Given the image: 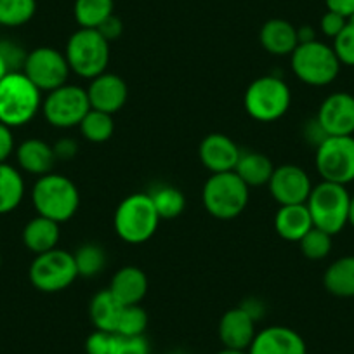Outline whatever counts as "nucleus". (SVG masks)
<instances>
[{
	"label": "nucleus",
	"mask_w": 354,
	"mask_h": 354,
	"mask_svg": "<svg viewBox=\"0 0 354 354\" xmlns=\"http://www.w3.org/2000/svg\"><path fill=\"white\" fill-rule=\"evenodd\" d=\"M32 203L37 216L63 224L73 219L80 209V192L70 177L50 172L35 181L32 188Z\"/></svg>",
	"instance_id": "f257e3e1"
},
{
	"label": "nucleus",
	"mask_w": 354,
	"mask_h": 354,
	"mask_svg": "<svg viewBox=\"0 0 354 354\" xmlns=\"http://www.w3.org/2000/svg\"><path fill=\"white\" fill-rule=\"evenodd\" d=\"M42 110V93L23 71H11L0 80V122L8 127L30 124Z\"/></svg>",
	"instance_id": "f03ea898"
},
{
	"label": "nucleus",
	"mask_w": 354,
	"mask_h": 354,
	"mask_svg": "<svg viewBox=\"0 0 354 354\" xmlns=\"http://www.w3.org/2000/svg\"><path fill=\"white\" fill-rule=\"evenodd\" d=\"M160 221L149 193H132L118 203L113 227L122 241L141 245L155 236Z\"/></svg>",
	"instance_id": "7ed1b4c3"
},
{
	"label": "nucleus",
	"mask_w": 354,
	"mask_h": 354,
	"mask_svg": "<svg viewBox=\"0 0 354 354\" xmlns=\"http://www.w3.org/2000/svg\"><path fill=\"white\" fill-rule=\"evenodd\" d=\"M292 104V91L283 78L277 75H264L252 82L245 91L243 106L248 117L257 122L280 120Z\"/></svg>",
	"instance_id": "20e7f679"
},
{
	"label": "nucleus",
	"mask_w": 354,
	"mask_h": 354,
	"mask_svg": "<svg viewBox=\"0 0 354 354\" xmlns=\"http://www.w3.org/2000/svg\"><path fill=\"white\" fill-rule=\"evenodd\" d=\"M250 188L236 172L212 174L202 189V202L207 212L219 221L236 219L247 209Z\"/></svg>",
	"instance_id": "39448f33"
},
{
	"label": "nucleus",
	"mask_w": 354,
	"mask_h": 354,
	"mask_svg": "<svg viewBox=\"0 0 354 354\" xmlns=\"http://www.w3.org/2000/svg\"><path fill=\"white\" fill-rule=\"evenodd\" d=\"M64 56L75 75L93 80L110 64V42L96 28H78L68 39Z\"/></svg>",
	"instance_id": "423d86ee"
},
{
	"label": "nucleus",
	"mask_w": 354,
	"mask_h": 354,
	"mask_svg": "<svg viewBox=\"0 0 354 354\" xmlns=\"http://www.w3.org/2000/svg\"><path fill=\"white\" fill-rule=\"evenodd\" d=\"M349 203L351 195L346 186L322 181L313 186L306 207L311 214L313 226L335 236L347 226Z\"/></svg>",
	"instance_id": "0eeeda50"
},
{
	"label": "nucleus",
	"mask_w": 354,
	"mask_h": 354,
	"mask_svg": "<svg viewBox=\"0 0 354 354\" xmlns=\"http://www.w3.org/2000/svg\"><path fill=\"white\" fill-rule=\"evenodd\" d=\"M292 71L295 77L311 87H325L330 85L340 73V61L337 59L332 46L313 40V42L299 44L290 54Z\"/></svg>",
	"instance_id": "6e6552de"
},
{
	"label": "nucleus",
	"mask_w": 354,
	"mask_h": 354,
	"mask_svg": "<svg viewBox=\"0 0 354 354\" xmlns=\"http://www.w3.org/2000/svg\"><path fill=\"white\" fill-rule=\"evenodd\" d=\"M28 277L33 287L44 294L66 290L78 278L73 254L63 248H54L46 254L35 255L30 264Z\"/></svg>",
	"instance_id": "1a4fd4ad"
},
{
	"label": "nucleus",
	"mask_w": 354,
	"mask_h": 354,
	"mask_svg": "<svg viewBox=\"0 0 354 354\" xmlns=\"http://www.w3.org/2000/svg\"><path fill=\"white\" fill-rule=\"evenodd\" d=\"M91 110L87 88L64 84L54 88L42 100V115L47 124L56 129H73L80 125Z\"/></svg>",
	"instance_id": "9d476101"
},
{
	"label": "nucleus",
	"mask_w": 354,
	"mask_h": 354,
	"mask_svg": "<svg viewBox=\"0 0 354 354\" xmlns=\"http://www.w3.org/2000/svg\"><path fill=\"white\" fill-rule=\"evenodd\" d=\"M316 170L322 181L347 186L354 181V138L330 136L316 148Z\"/></svg>",
	"instance_id": "9b49d317"
},
{
	"label": "nucleus",
	"mask_w": 354,
	"mask_h": 354,
	"mask_svg": "<svg viewBox=\"0 0 354 354\" xmlns=\"http://www.w3.org/2000/svg\"><path fill=\"white\" fill-rule=\"evenodd\" d=\"M23 73L32 80L40 93H50L68 84L71 70L66 56L54 47H37L26 56Z\"/></svg>",
	"instance_id": "f8f14e48"
},
{
	"label": "nucleus",
	"mask_w": 354,
	"mask_h": 354,
	"mask_svg": "<svg viewBox=\"0 0 354 354\" xmlns=\"http://www.w3.org/2000/svg\"><path fill=\"white\" fill-rule=\"evenodd\" d=\"M270 195L278 205H301L308 202L313 183L309 174L294 163L274 167V172L268 183Z\"/></svg>",
	"instance_id": "ddd939ff"
},
{
	"label": "nucleus",
	"mask_w": 354,
	"mask_h": 354,
	"mask_svg": "<svg viewBox=\"0 0 354 354\" xmlns=\"http://www.w3.org/2000/svg\"><path fill=\"white\" fill-rule=\"evenodd\" d=\"M87 96L93 110L115 115L127 103L129 87L120 75L104 71L91 80L87 87Z\"/></svg>",
	"instance_id": "4468645a"
},
{
	"label": "nucleus",
	"mask_w": 354,
	"mask_h": 354,
	"mask_svg": "<svg viewBox=\"0 0 354 354\" xmlns=\"http://www.w3.org/2000/svg\"><path fill=\"white\" fill-rule=\"evenodd\" d=\"M316 118L328 136L354 134V96L349 93H333L319 104Z\"/></svg>",
	"instance_id": "2eb2a0df"
},
{
	"label": "nucleus",
	"mask_w": 354,
	"mask_h": 354,
	"mask_svg": "<svg viewBox=\"0 0 354 354\" xmlns=\"http://www.w3.org/2000/svg\"><path fill=\"white\" fill-rule=\"evenodd\" d=\"M248 354H308L306 340L294 328L283 325L266 326L255 333Z\"/></svg>",
	"instance_id": "dca6fc26"
},
{
	"label": "nucleus",
	"mask_w": 354,
	"mask_h": 354,
	"mask_svg": "<svg viewBox=\"0 0 354 354\" xmlns=\"http://www.w3.org/2000/svg\"><path fill=\"white\" fill-rule=\"evenodd\" d=\"M240 155L241 149L236 142L221 132L205 136L198 146L200 162L210 174L234 172Z\"/></svg>",
	"instance_id": "f3484780"
},
{
	"label": "nucleus",
	"mask_w": 354,
	"mask_h": 354,
	"mask_svg": "<svg viewBox=\"0 0 354 354\" xmlns=\"http://www.w3.org/2000/svg\"><path fill=\"white\" fill-rule=\"evenodd\" d=\"M255 323L257 322L241 306L227 309L219 319V328H217L219 340L224 347L247 351L257 333Z\"/></svg>",
	"instance_id": "a211bd4d"
},
{
	"label": "nucleus",
	"mask_w": 354,
	"mask_h": 354,
	"mask_svg": "<svg viewBox=\"0 0 354 354\" xmlns=\"http://www.w3.org/2000/svg\"><path fill=\"white\" fill-rule=\"evenodd\" d=\"M108 290L122 306L141 304L148 294V277L138 266H124L113 274Z\"/></svg>",
	"instance_id": "6ab92c4d"
},
{
	"label": "nucleus",
	"mask_w": 354,
	"mask_h": 354,
	"mask_svg": "<svg viewBox=\"0 0 354 354\" xmlns=\"http://www.w3.org/2000/svg\"><path fill=\"white\" fill-rule=\"evenodd\" d=\"M16 160L19 169L37 177L50 174L57 163L53 145L37 138L26 139L16 148Z\"/></svg>",
	"instance_id": "aec40b11"
},
{
	"label": "nucleus",
	"mask_w": 354,
	"mask_h": 354,
	"mask_svg": "<svg viewBox=\"0 0 354 354\" xmlns=\"http://www.w3.org/2000/svg\"><path fill=\"white\" fill-rule=\"evenodd\" d=\"M259 42L271 56H290L299 46L297 28L287 19L273 18L262 25L259 32Z\"/></svg>",
	"instance_id": "412c9836"
},
{
	"label": "nucleus",
	"mask_w": 354,
	"mask_h": 354,
	"mask_svg": "<svg viewBox=\"0 0 354 354\" xmlns=\"http://www.w3.org/2000/svg\"><path fill=\"white\" fill-rule=\"evenodd\" d=\"M313 219L306 203L301 205H281L274 216V230L278 236L287 241H299L313 230Z\"/></svg>",
	"instance_id": "4be33fe9"
},
{
	"label": "nucleus",
	"mask_w": 354,
	"mask_h": 354,
	"mask_svg": "<svg viewBox=\"0 0 354 354\" xmlns=\"http://www.w3.org/2000/svg\"><path fill=\"white\" fill-rule=\"evenodd\" d=\"M59 236V224L42 216L30 219L23 227V243L35 255L57 248Z\"/></svg>",
	"instance_id": "5701e85b"
},
{
	"label": "nucleus",
	"mask_w": 354,
	"mask_h": 354,
	"mask_svg": "<svg viewBox=\"0 0 354 354\" xmlns=\"http://www.w3.org/2000/svg\"><path fill=\"white\" fill-rule=\"evenodd\" d=\"M234 172L248 188H259V186H268L274 172V165L270 156H266L264 153L241 151Z\"/></svg>",
	"instance_id": "b1692460"
},
{
	"label": "nucleus",
	"mask_w": 354,
	"mask_h": 354,
	"mask_svg": "<svg viewBox=\"0 0 354 354\" xmlns=\"http://www.w3.org/2000/svg\"><path fill=\"white\" fill-rule=\"evenodd\" d=\"M323 287L335 297H354V255L339 257L326 268L323 274Z\"/></svg>",
	"instance_id": "393cba45"
},
{
	"label": "nucleus",
	"mask_w": 354,
	"mask_h": 354,
	"mask_svg": "<svg viewBox=\"0 0 354 354\" xmlns=\"http://www.w3.org/2000/svg\"><path fill=\"white\" fill-rule=\"evenodd\" d=\"M122 309L124 306L115 299V295L110 290H101L91 299L88 304V316L91 322L96 326V330H103V332L115 333L118 326V319H120Z\"/></svg>",
	"instance_id": "a878e982"
},
{
	"label": "nucleus",
	"mask_w": 354,
	"mask_h": 354,
	"mask_svg": "<svg viewBox=\"0 0 354 354\" xmlns=\"http://www.w3.org/2000/svg\"><path fill=\"white\" fill-rule=\"evenodd\" d=\"M25 198V179L11 163H0V216L11 214Z\"/></svg>",
	"instance_id": "bb28decb"
},
{
	"label": "nucleus",
	"mask_w": 354,
	"mask_h": 354,
	"mask_svg": "<svg viewBox=\"0 0 354 354\" xmlns=\"http://www.w3.org/2000/svg\"><path fill=\"white\" fill-rule=\"evenodd\" d=\"M155 209L162 221H172L181 216L186 209V196L176 186L158 185L149 192Z\"/></svg>",
	"instance_id": "cd10ccee"
},
{
	"label": "nucleus",
	"mask_w": 354,
	"mask_h": 354,
	"mask_svg": "<svg viewBox=\"0 0 354 354\" xmlns=\"http://www.w3.org/2000/svg\"><path fill=\"white\" fill-rule=\"evenodd\" d=\"M113 0H75L73 16L80 28H97L111 15H115Z\"/></svg>",
	"instance_id": "c85d7f7f"
},
{
	"label": "nucleus",
	"mask_w": 354,
	"mask_h": 354,
	"mask_svg": "<svg viewBox=\"0 0 354 354\" xmlns=\"http://www.w3.org/2000/svg\"><path fill=\"white\" fill-rule=\"evenodd\" d=\"M78 127H80V132L82 136H84L85 141L94 142V145H101V142L110 141L111 136H113V115L104 113V111L100 110H93V108H91Z\"/></svg>",
	"instance_id": "c756f323"
},
{
	"label": "nucleus",
	"mask_w": 354,
	"mask_h": 354,
	"mask_svg": "<svg viewBox=\"0 0 354 354\" xmlns=\"http://www.w3.org/2000/svg\"><path fill=\"white\" fill-rule=\"evenodd\" d=\"M75 264H77L78 277L80 278H94L101 274L106 268V252L97 243H84L73 252Z\"/></svg>",
	"instance_id": "7c9ffc66"
},
{
	"label": "nucleus",
	"mask_w": 354,
	"mask_h": 354,
	"mask_svg": "<svg viewBox=\"0 0 354 354\" xmlns=\"http://www.w3.org/2000/svg\"><path fill=\"white\" fill-rule=\"evenodd\" d=\"M37 12V0H0V25L18 28L32 21Z\"/></svg>",
	"instance_id": "2f4dec72"
},
{
	"label": "nucleus",
	"mask_w": 354,
	"mask_h": 354,
	"mask_svg": "<svg viewBox=\"0 0 354 354\" xmlns=\"http://www.w3.org/2000/svg\"><path fill=\"white\" fill-rule=\"evenodd\" d=\"M332 234L325 233V231L318 230V227H313L309 233H306V236L299 241V247H301L302 255L309 261H323L330 255L332 252Z\"/></svg>",
	"instance_id": "473e14b6"
},
{
	"label": "nucleus",
	"mask_w": 354,
	"mask_h": 354,
	"mask_svg": "<svg viewBox=\"0 0 354 354\" xmlns=\"http://www.w3.org/2000/svg\"><path fill=\"white\" fill-rule=\"evenodd\" d=\"M146 328H148V313L139 304L124 306L115 333L124 337H138L145 335Z\"/></svg>",
	"instance_id": "72a5a7b5"
},
{
	"label": "nucleus",
	"mask_w": 354,
	"mask_h": 354,
	"mask_svg": "<svg viewBox=\"0 0 354 354\" xmlns=\"http://www.w3.org/2000/svg\"><path fill=\"white\" fill-rule=\"evenodd\" d=\"M332 49L340 64L354 66V26L347 21L346 28L333 39Z\"/></svg>",
	"instance_id": "f704fd0d"
},
{
	"label": "nucleus",
	"mask_w": 354,
	"mask_h": 354,
	"mask_svg": "<svg viewBox=\"0 0 354 354\" xmlns=\"http://www.w3.org/2000/svg\"><path fill=\"white\" fill-rule=\"evenodd\" d=\"M111 354H151L148 339L145 335L124 337L115 333V342Z\"/></svg>",
	"instance_id": "c9c22d12"
},
{
	"label": "nucleus",
	"mask_w": 354,
	"mask_h": 354,
	"mask_svg": "<svg viewBox=\"0 0 354 354\" xmlns=\"http://www.w3.org/2000/svg\"><path fill=\"white\" fill-rule=\"evenodd\" d=\"M0 56L4 57L9 71H23L28 53L12 40H0Z\"/></svg>",
	"instance_id": "e433bc0d"
},
{
	"label": "nucleus",
	"mask_w": 354,
	"mask_h": 354,
	"mask_svg": "<svg viewBox=\"0 0 354 354\" xmlns=\"http://www.w3.org/2000/svg\"><path fill=\"white\" fill-rule=\"evenodd\" d=\"M115 342V333L94 330L85 340V353L87 354H111Z\"/></svg>",
	"instance_id": "4c0bfd02"
},
{
	"label": "nucleus",
	"mask_w": 354,
	"mask_h": 354,
	"mask_svg": "<svg viewBox=\"0 0 354 354\" xmlns=\"http://www.w3.org/2000/svg\"><path fill=\"white\" fill-rule=\"evenodd\" d=\"M346 25H347V18L337 15V12L326 11L325 15H323L322 21H319V30H322L323 35L333 40L344 28H346Z\"/></svg>",
	"instance_id": "58836bf2"
},
{
	"label": "nucleus",
	"mask_w": 354,
	"mask_h": 354,
	"mask_svg": "<svg viewBox=\"0 0 354 354\" xmlns=\"http://www.w3.org/2000/svg\"><path fill=\"white\" fill-rule=\"evenodd\" d=\"M302 136H304V139L309 142V145L315 146V149L318 148L326 138H330L316 117L311 118V120H308V124H306L304 129H302Z\"/></svg>",
	"instance_id": "ea45409f"
},
{
	"label": "nucleus",
	"mask_w": 354,
	"mask_h": 354,
	"mask_svg": "<svg viewBox=\"0 0 354 354\" xmlns=\"http://www.w3.org/2000/svg\"><path fill=\"white\" fill-rule=\"evenodd\" d=\"M96 30L108 40V42H113V40L120 39L122 33H124V23H122V19L118 18V16L111 15L110 18L104 19Z\"/></svg>",
	"instance_id": "a19ab883"
},
{
	"label": "nucleus",
	"mask_w": 354,
	"mask_h": 354,
	"mask_svg": "<svg viewBox=\"0 0 354 354\" xmlns=\"http://www.w3.org/2000/svg\"><path fill=\"white\" fill-rule=\"evenodd\" d=\"M16 151L12 129L0 122V163L8 162L9 156Z\"/></svg>",
	"instance_id": "79ce46f5"
},
{
	"label": "nucleus",
	"mask_w": 354,
	"mask_h": 354,
	"mask_svg": "<svg viewBox=\"0 0 354 354\" xmlns=\"http://www.w3.org/2000/svg\"><path fill=\"white\" fill-rule=\"evenodd\" d=\"M53 148H54V153H56L57 162H59V160H66L68 162V160L75 158L78 153L77 141L71 138L59 139V141H56V145H53Z\"/></svg>",
	"instance_id": "37998d69"
},
{
	"label": "nucleus",
	"mask_w": 354,
	"mask_h": 354,
	"mask_svg": "<svg viewBox=\"0 0 354 354\" xmlns=\"http://www.w3.org/2000/svg\"><path fill=\"white\" fill-rule=\"evenodd\" d=\"M326 11L337 12L349 19L354 15V0H325Z\"/></svg>",
	"instance_id": "c03bdc74"
},
{
	"label": "nucleus",
	"mask_w": 354,
	"mask_h": 354,
	"mask_svg": "<svg viewBox=\"0 0 354 354\" xmlns=\"http://www.w3.org/2000/svg\"><path fill=\"white\" fill-rule=\"evenodd\" d=\"M241 308H243L245 311H247L248 315L255 319V322L264 316V304H262V301H259V299H252V297L245 299L243 304H241Z\"/></svg>",
	"instance_id": "a18cd8bd"
},
{
	"label": "nucleus",
	"mask_w": 354,
	"mask_h": 354,
	"mask_svg": "<svg viewBox=\"0 0 354 354\" xmlns=\"http://www.w3.org/2000/svg\"><path fill=\"white\" fill-rule=\"evenodd\" d=\"M297 39L299 44H306V42H313L316 39V30L313 28L311 25H302L301 28H297Z\"/></svg>",
	"instance_id": "49530a36"
},
{
	"label": "nucleus",
	"mask_w": 354,
	"mask_h": 354,
	"mask_svg": "<svg viewBox=\"0 0 354 354\" xmlns=\"http://www.w3.org/2000/svg\"><path fill=\"white\" fill-rule=\"evenodd\" d=\"M8 73H11V71H9V68H8V64H6L4 57L0 56V80H2V78H4Z\"/></svg>",
	"instance_id": "de8ad7c7"
},
{
	"label": "nucleus",
	"mask_w": 354,
	"mask_h": 354,
	"mask_svg": "<svg viewBox=\"0 0 354 354\" xmlns=\"http://www.w3.org/2000/svg\"><path fill=\"white\" fill-rule=\"evenodd\" d=\"M217 354H248L247 351H241V349H230V347H223Z\"/></svg>",
	"instance_id": "09e8293b"
},
{
	"label": "nucleus",
	"mask_w": 354,
	"mask_h": 354,
	"mask_svg": "<svg viewBox=\"0 0 354 354\" xmlns=\"http://www.w3.org/2000/svg\"><path fill=\"white\" fill-rule=\"evenodd\" d=\"M347 224H351V226L354 227V195L351 196V203H349V221H347Z\"/></svg>",
	"instance_id": "8fccbe9b"
},
{
	"label": "nucleus",
	"mask_w": 354,
	"mask_h": 354,
	"mask_svg": "<svg viewBox=\"0 0 354 354\" xmlns=\"http://www.w3.org/2000/svg\"><path fill=\"white\" fill-rule=\"evenodd\" d=\"M347 21H349V23H351V25H353V26H354V15H353V16H351V18H349V19H347Z\"/></svg>",
	"instance_id": "3c124183"
},
{
	"label": "nucleus",
	"mask_w": 354,
	"mask_h": 354,
	"mask_svg": "<svg viewBox=\"0 0 354 354\" xmlns=\"http://www.w3.org/2000/svg\"><path fill=\"white\" fill-rule=\"evenodd\" d=\"M170 354H183L181 351H174V353H170Z\"/></svg>",
	"instance_id": "603ef678"
},
{
	"label": "nucleus",
	"mask_w": 354,
	"mask_h": 354,
	"mask_svg": "<svg viewBox=\"0 0 354 354\" xmlns=\"http://www.w3.org/2000/svg\"><path fill=\"white\" fill-rule=\"evenodd\" d=\"M0 266H2V257H0Z\"/></svg>",
	"instance_id": "864d4df0"
}]
</instances>
